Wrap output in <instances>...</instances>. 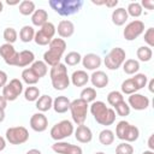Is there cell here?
<instances>
[{"instance_id": "d6986e66", "label": "cell", "mask_w": 154, "mask_h": 154, "mask_svg": "<svg viewBox=\"0 0 154 154\" xmlns=\"http://www.w3.org/2000/svg\"><path fill=\"white\" fill-rule=\"evenodd\" d=\"M73 132H75V138L79 143H89L93 140V132H91L90 128L84 124L78 125Z\"/></svg>"}, {"instance_id": "7a4b0ae2", "label": "cell", "mask_w": 154, "mask_h": 154, "mask_svg": "<svg viewBox=\"0 0 154 154\" xmlns=\"http://www.w3.org/2000/svg\"><path fill=\"white\" fill-rule=\"evenodd\" d=\"M49 49L43 54V61L51 67L58 65L63 58V54L66 49V42L64 38H53L48 45Z\"/></svg>"}, {"instance_id": "3957f363", "label": "cell", "mask_w": 154, "mask_h": 154, "mask_svg": "<svg viewBox=\"0 0 154 154\" xmlns=\"http://www.w3.org/2000/svg\"><path fill=\"white\" fill-rule=\"evenodd\" d=\"M52 10H54L59 16L67 17L77 13L83 6V0H49L48 1Z\"/></svg>"}, {"instance_id": "b9f144b4", "label": "cell", "mask_w": 154, "mask_h": 154, "mask_svg": "<svg viewBox=\"0 0 154 154\" xmlns=\"http://www.w3.org/2000/svg\"><path fill=\"white\" fill-rule=\"evenodd\" d=\"M131 79L134 81V83H135L137 90L144 88V87L147 85V83H148V77H147V75H144V73H136L134 77H131Z\"/></svg>"}, {"instance_id": "c3c4849f", "label": "cell", "mask_w": 154, "mask_h": 154, "mask_svg": "<svg viewBox=\"0 0 154 154\" xmlns=\"http://www.w3.org/2000/svg\"><path fill=\"white\" fill-rule=\"evenodd\" d=\"M103 5H106L107 7H114L116 8V6L118 5V0H113V1H105V4Z\"/></svg>"}, {"instance_id": "7402d4cb", "label": "cell", "mask_w": 154, "mask_h": 154, "mask_svg": "<svg viewBox=\"0 0 154 154\" xmlns=\"http://www.w3.org/2000/svg\"><path fill=\"white\" fill-rule=\"evenodd\" d=\"M70 82L75 87H84L89 82V75L84 70L73 71L72 75H71V77H70Z\"/></svg>"}, {"instance_id": "4fadbf2b", "label": "cell", "mask_w": 154, "mask_h": 154, "mask_svg": "<svg viewBox=\"0 0 154 154\" xmlns=\"http://www.w3.org/2000/svg\"><path fill=\"white\" fill-rule=\"evenodd\" d=\"M149 103H150L149 97L140 93L131 94L129 95L128 99V105L130 106V108H134L135 111H144L149 107Z\"/></svg>"}, {"instance_id": "484cf974", "label": "cell", "mask_w": 154, "mask_h": 154, "mask_svg": "<svg viewBox=\"0 0 154 154\" xmlns=\"http://www.w3.org/2000/svg\"><path fill=\"white\" fill-rule=\"evenodd\" d=\"M38 112H47L53 107V99L49 95H41L36 100V106H35Z\"/></svg>"}, {"instance_id": "603a6c76", "label": "cell", "mask_w": 154, "mask_h": 154, "mask_svg": "<svg viewBox=\"0 0 154 154\" xmlns=\"http://www.w3.org/2000/svg\"><path fill=\"white\" fill-rule=\"evenodd\" d=\"M129 16H128V12L124 7H117L113 10L112 14H111V19H112V23L117 26H122L125 24V22L128 20Z\"/></svg>"}, {"instance_id": "816d5d0a", "label": "cell", "mask_w": 154, "mask_h": 154, "mask_svg": "<svg viewBox=\"0 0 154 154\" xmlns=\"http://www.w3.org/2000/svg\"><path fill=\"white\" fill-rule=\"evenodd\" d=\"M148 89H149V91H150V93H154V79H149Z\"/></svg>"}, {"instance_id": "9f6ffc18", "label": "cell", "mask_w": 154, "mask_h": 154, "mask_svg": "<svg viewBox=\"0 0 154 154\" xmlns=\"http://www.w3.org/2000/svg\"><path fill=\"white\" fill-rule=\"evenodd\" d=\"M142 154H154V152L153 150H144Z\"/></svg>"}, {"instance_id": "6da1fadb", "label": "cell", "mask_w": 154, "mask_h": 154, "mask_svg": "<svg viewBox=\"0 0 154 154\" xmlns=\"http://www.w3.org/2000/svg\"><path fill=\"white\" fill-rule=\"evenodd\" d=\"M89 111L91 116L94 117L95 122L99 123L100 125L109 126L116 122V112L113 108H109L106 106L103 101H94L91 102Z\"/></svg>"}, {"instance_id": "680465c9", "label": "cell", "mask_w": 154, "mask_h": 154, "mask_svg": "<svg viewBox=\"0 0 154 154\" xmlns=\"http://www.w3.org/2000/svg\"><path fill=\"white\" fill-rule=\"evenodd\" d=\"M94 154H106V153H103V152H95Z\"/></svg>"}, {"instance_id": "e0dca14e", "label": "cell", "mask_w": 154, "mask_h": 154, "mask_svg": "<svg viewBox=\"0 0 154 154\" xmlns=\"http://www.w3.org/2000/svg\"><path fill=\"white\" fill-rule=\"evenodd\" d=\"M81 63H82L83 67H85L87 70L96 71L101 66L102 60H101L100 55H97L95 53H88L84 57H82V61Z\"/></svg>"}, {"instance_id": "ac0fdd59", "label": "cell", "mask_w": 154, "mask_h": 154, "mask_svg": "<svg viewBox=\"0 0 154 154\" xmlns=\"http://www.w3.org/2000/svg\"><path fill=\"white\" fill-rule=\"evenodd\" d=\"M57 29V32L58 35L60 36V38H67V37H71L75 32V25L71 20L69 19H63L59 22L58 26L55 28Z\"/></svg>"}, {"instance_id": "44dd1931", "label": "cell", "mask_w": 154, "mask_h": 154, "mask_svg": "<svg viewBox=\"0 0 154 154\" xmlns=\"http://www.w3.org/2000/svg\"><path fill=\"white\" fill-rule=\"evenodd\" d=\"M34 61H35V54L29 49H24L22 52H18L16 66L17 67H25L28 65H31Z\"/></svg>"}, {"instance_id": "7dc6e473", "label": "cell", "mask_w": 154, "mask_h": 154, "mask_svg": "<svg viewBox=\"0 0 154 154\" xmlns=\"http://www.w3.org/2000/svg\"><path fill=\"white\" fill-rule=\"evenodd\" d=\"M7 100L2 96V95H0V109H2V111H5V108L7 107Z\"/></svg>"}, {"instance_id": "d6a6232c", "label": "cell", "mask_w": 154, "mask_h": 154, "mask_svg": "<svg viewBox=\"0 0 154 154\" xmlns=\"http://www.w3.org/2000/svg\"><path fill=\"white\" fill-rule=\"evenodd\" d=\"M99 141L103 146H111L114 141V132L109 129H103L99 134Z\"/></svg>"}, {"instance_id": "7bdbcfd3", "label": "cell", "mask_w": 154, "mask_h": 154, "mask_svg": "<svg viewBox=\"0 0 154 154\" xmlns=\"http://www.w3.org/2000/svg\"><path fill=\"white\" fill-rule=\"evenodd\" d=\"M116 154H134V147L128 142H122L116 147Z\"/></svg>"}, {"instance_id": "ab89813d", "label": "cell", "mask_w": 154, "mask_h": 154, "mask_svg": "<svg viewBox=\"0 0 154 154\" xmlns=\"http://www.w3.org/2000/svg\"><path fill=\"white\" fill-rule=\"evenodd\" d=\"M116 111V113L119 116V117H126L130 114V106L128 105V102H125V100L118 102L114 107H113Z\"/></svg>"}, {"instance_id": "836d02e7", "label": "cell", "mask_w": 154, "mask_h": 154, "mask_svg": "<svg viewBox=\"0 0 154 154\" xmlns=\"http://www.w3.org/2000/svg\"><path fill=\"white\" fill-rule=\"evenodd\" d=\"M64 60H65V65L76 66V65H78V64L82 61V55H81L78 52L72 51V52H69V53L65 55Z\"/></svg>"}, {"instance_id": "5b68a950", "label": "cell", "mask_w": 154, "mask_h": 154, "mask_svg": "<svg viewBox=\"0 0 154 154\" xmlns=\"http://www.w3.org/2000/svg\"><path fill=\"white\" fill-rule=\"evenodd\" d=\"M116 135L117 138L131 143L140 137V130L136 125H132L126 120H120L116 126Z\"/></svg>"}, {"instance_id": "f35d334b", "label": "cell", "mask_w": 154, "mask_h": 154, "mask_svg": "<svg viewBox=\"0 0 154 154\" xmlns=\"http://www.w3.org/2000/svg\"><path fill=\"white\" fill-rule=\"evenodd\" d=\"M2 37H4V40L6 41V43L13 45V43L17 41V38H18V34H17V31H16L14 28L8 26V28H6V29L4 30Z\"/></svg>"}, {"instance_id": "ee69618b", "label": "cell", "mask_w": 154, "mask_h": 154, "mask_svg": "<svg viewBox=\"0 0 154 154\" xmlns=\"http://www.w3.org/2000/svg\"><path fill=\"white\" fill-rule=\"evenodd\" d=\"M143 40H144V42L147 43V46L149 48L154 47V28L153 26H150V28H148L146 30L144 36H143Z\"/></svg>"}, {"instance_id": "30bf717a", "label": "cell", "mask_w": 154, "mask_h": 154, "mask_svg": "<svg viewBox=\"0 0 154 154\" xmlns=\"http://www.w3.org/2000/svg\"><path fill=\"white\" fill-rule=\"evenodd\" d=\"M57 32L55 25L51 22H47L45 25H42L36 32H35V37L34 41L36 45L38 46H47L51 43V41L54 38V35Z\"/></svg>"}, {"instance_id": "5bb4252c", "label": "cell", "mask_w": 154, "mask_h": 154, "mask_svg": "<svg viewBox=\"0 0 154 154\" xmlns=\"http://www.w3.org/2000/svg\"><path fill=\"white\" fill-rule=\"evenodd\" d=\"M52 149L57 154H83V150L79 146L72 144L69 142H64V141H58V142L53 143Z\"/></svg>"}, {"instance_id": "ffe728a7", "label": "cell", "mask_w": 154, "mask_h": 154, "mask_svg": "<svg viewBox=\"0 0 154 154\" xmlns=\"http://www.w3.org/2000/svg\"><path fill=\"white\" fill-rule=\"evenodd\" d=\"M89 81L91 82V84L95 87V88H99V89H102L105 88L107 84H108V76L103 72V71H100V70H96L94 71L90 76H89Z\"/></svg>"}, {"instance_id": "83f0119b", "label": "cell", "mask_w": 154, "mask_h": 154, "mask_svg": "<svg viewBox=\"0 0 154 154\" xmlns=\"http://www.w3.org/2000/svg\"><path fill=\"white\" fill-rule=\"evenodd\" d=\"M30 69L34 71V73H35L38 78L45 77V76L47 75V72H48V65H47L43 60H35V61L31 64Z\"/></svg>"}, {"instance_id": "d590c367", "label": "cell", "mask_w": 154, "mask_h": 154, "mask_svg": "<svg viewBox=\"0 0 154 154\" xmlns=\"http://www.w3.org/2000/svg\"><path fill=\"white\" fill-rule=\"evenodd\" d=\"M40 89L37 87H34V85H30L25 90H24V99L29 102H32V101H36L38 97H40Z\"/></svg>"}, {"instance_id": "f5cc1de1", "label": "cell", "mask_w": 154, "mask_h": 154, "mask_svg": "<svg viewBox=\"0 0 154 154\" xmlns=\"http://www.w3.org/2000/svg\"><path fill=\"white\" fill-rule=\"evenodd\" d=\"M25 154H42L41 153V150H38V149H35V148H32V149H29Z\"/></svg>"}, {"instance_id": "7c38bea8", "label": "cell", "mask_w": 154, "mask_h": 154, "mask_svg": "<svg viewBox=\"0 0 154 154\" xmlns=\"http://www.w3.org/2000/svg\"><path fill=\"white\" fill-rule=\"evenodd\" d=\"M143 32H144V23L140 19H135L126 24L123 31V35L126 41H134Z\"/></svg>"}, {"instance_id": "74e56055", "label": "cell", "mask_w": 154, "mask_h": 154, "mask_svg": "<svg viewBox=\"0 0 154 154\" xmlns=\"http://www.w3.org/2000/svg\"><path fill=\"white\" fill-rule=\"evenodd\" d=\"M142 6L140 2H130L128 5V8H126V12H128V16H131L134 18H138L141 14H142Z\"/></svg>"}, {"instance_id": "2e32d148", "label": "cell", "mask_w": 154, "mask_h": 154, "mask_svg": "<svg viewBox=\"0 0 154 154\" xmlns=\"http://www.w3.org/2000/svg\"><path fill=\"white\" fill-rule=\"evenodd\" d=\"M29 124H30V128L34 131H36V132H43L48 128V119H47V117L42 112H37V113H34L30 117Z\"/></svg>"}, {"instance_id": "6f0895ef", "label": "cell", "mask_w": 154, "mask_h": 154, "mask_svg": "<svg viewBox=\"0 0 154 154\" xmlns=\"http://www.w3.org/2000/svg\"><path fill=\"white\" fill-rule=\"evenodd\" d=\"M2 10H4V4H2V1H0V13L2 12Z\"/></svg>"}, {"instance_id": "4dcf8cb0", "label": "cell", "mask_w": 154, "mask_h": 154, "mask_svg": "<svg viewBox=\"0 0 154 154\" xmlns=\"http://www.w3.org/2000/svg\"><path fill=\"white\" fill-rule=\"evenodd\" d=\"M136 55H137V58H138L140 61L147 63V61L152 60V58H153V51L148 46H141V47L137 48Z\"/></svg>"}, {"instance_id": "9c48e42d", "label": "cell", "mask_w": 154, "mask_h": 154, "mask_svg": "<svg viewBox=\"0 0 154 154\" xmlns=\"http://www.w3.org/2000/svg\"><path fill=\"white\" fill-rule=\"evenodd\" d=\"M5 140L10 144H23L29 140V131L24 126H12L5 132Z\"/></svg>"}, {"instance_id": "681fc988", "label": "cell", "mask_w": 154, "mask_h": 154, "mask_svg": "<svg viewBox=\"0 0 154 154\" xmlns=\"http://www.w3.org/2000/svg\"><path fill=\"white\" fill-rule=\"evenodd\" d=\"M153 138H154V136H153V135H150V136H149V138H148V147H149V150H153V149H154Z\"/></svg>"}, {"instance_id": "8d00e7d4", "label": "cell", "mask_w": 154, "mask_h": 154, "mask_svg": "<svg viewBox=\"0 0 154 154\" xmlns=\"http://www.w3.org/2000/svg\"><path fill=\"white\" fill-rule=\"evenodd\" d=\"M120 89H122L120 93H122V94H126V95H131V94L137 93V88H136V85H135V83H134V81H132L131 78L125 79V81L122 83Z\"/></svg>"}, {"instance_id": "f6af8a7d", "label": "cell", "mask_w": 154, "mask_h": 154, "mask_svg": "<svg viewBox=\"0 0 154 154\" xmlns=\"http://www.w3.org/2000/svg\"><path fill=\"white\" fill-rule=\"evenodd\" d=\"M140 4L142 6V8L144 7V8L149 10V11H152L154 8V1L153 0H142V2H140Z\"/></svg>"}, {"instance_id": "f546056e", "label": "cell", "mask_w": 154, "mask_h": 154, "mask_svg": "<svg viewBox=\"0 0 154 154\" xmlns=\"http://www.w3.org/2000/svg\"><path fill=\"white\" fill-rule=\"evenodd\" d=\"M18 10H19V13L23 14V16H31L36 10L35 2L31 1V0H23V1L19 2Z\"/></svg>"}, {"instance_id": "52a82bcc", "label": "cell", "mask_w": 154, "mask_h": 154, "mask_svg": "<svg viewBox=\"0 0 154 154\" xmlns=\"http://www.w3.org/2000/svg\"><path fill=\"white\" fill-rule=\"evenodd\" d=\"M125 58H126L125 51L122 47H114L106 54L103 63L108 70L114 71V70H118L124 64Z\"/></svg>"}, {"instance_id": "f1b7e54d", "label": "cell", "mask_w": 154, "mask_h": 154, "mask_svg": "<svg viewBox=\"0 0 154 154\" xmlns=\"http://www.w3.org/2000/svg\"><path fill=\"white\" fill-rule=\"evenodd\" d=\"M123 71L126 75H136L140 71V61L136 59H126L123 64Z\"/></svg>"}, {"instance_id": "9a60e30c", "label": "cell", "mask_w": 154, "mask_h": 154, "mask_svg": "<svg viewBox=\"0 0 154 154\" xmlns=\"http://www.w3.org/2000/svg\"><path fill=\"white\" fill-rule=\"evenodd\" d=\"M0 57L4 59V61L10 66H16V61L18 58V52L14 49L13 45L4 43L0 46Z\"/></svg>"}, {"instance_id": "60d3db41", "label": "cell", "mask_w": 154, "mask_h": 154, "mask_svg": "<svg viewBox=\"0 0 154 154\" xmlns=\"http://www.w3.org/2000/svg\"><path fill=\"white\" fill-rule=\"evenodd\" d=\"M123 100H124V96H123V94H122L120 91H118V90H112V91H109L108 95H107V102H108L112 107H114L118 102H120V101H123Z\"/></svg>"}, {"instance_id": "db71d44e", "label": "cell", "mask_w": 154, "mask_h": 154, "mask_svg": "<svg viewBox=\"0 0 154 154\" xmlns=\"http://www.w3.org/2000/svg\"><path fill=\"white\" fill-rule=\"evenodd\" d=\"M4 119H5V111L0 109V123L4 122Z\"/></svg>"}, {"instance_id": "cb8c5ba5", "label": "cell", "mask_w": 154, "mask_h": 154, "mask_svg": "<svg viewBox=\"0 0 154 154\" xmlns=\"http://www.w3.org/2000/svg\"><path fill=\"white\" fill-rule=\"evenodd\" d=\"M70 103H71V101L69 100L67 96L60 95V96H57V97L53 100V107H52V108H53L57 113H65V112L69 111Z\"/></svg>"}, {"instance_id": "277c9868", "label": "cell", "mask_w": 154, "mask_h": 154, "mask_svg": "<svg viewBox=\"0 0 154 154\" xmlns=\"http://www.w3.org/2000/svg\"><path fill=\"white\" fill-rule=\"evenodd\" d=\"M49 77L52 85L55 90H65L70 85V77L67 75V67L65 64L59 63L49 70Z\"/></svg>"}, {"instance_id": "11a10c76", "label": "cell", "mask_w": 154, "mask_h": 154, "mask_svg": "<svg viewBox=\"0 0 154 154\" xmlns=\"http://www.w3.org/2000/svg\"><path fill=\"white\" fill-rule=\"evenodd\" d=\"M7 4L8 5H17V4H19V1H7Z\"/></svg>"}, {"instance_id": "d4e9b609", "label": "cell", "mask_w": 154, "mask_h": 154, "mask_svg": "<svg viewBox=\"0 0 154 154\" xmlns=\"http://www.w3.org/2000/svg\"><path fill=\"white\" fill-rule=\"evenodd\" d=\"M48 22V13L43 8L35 10V12L31 14V23L35 26H42Z\"/></svg>"}, {"instance_id": "bcb514c9", "label": "cell", "mask_w": 154, "mask_h": 154, "mask_svg": "<svg viewBox=\"0 0 154 154\" xmlns=\"http://www.w3.org/2000/svg\"><path fill=\"white\" fill-rule=\"evenodd\" d=\"M7 81H8L7 73H6L5 71L0 70V88H4V87L7 84Z\"/></svg>"}, {"instance_id": "ba28073f", "label": "cell", "mask_w": 154, "mask_h": 154, "mask_svg": "<svg viewBox=\"0 0 154 154\" xmlns=\"http://www.w3.org/2000/svg\"><path fill=\"white\" fill-rule=\"evenodd\" d=\"M75 129H73V124L72 122L67 120V119H64V120H60L58 122L57 124H54L51 129V137L58 142V141H63L65 140L66 137H70L72 134H73Z\"/></svg>"}, {"instance_id": "f907efd6", "label": "cell", "mask_w": 154, "mask_h": 154, "mask_svg": "<svg viewBox=\"0 0 154 154\" xmlns=\"http://www.w3.org/2000/svg\"><path fill=\"white\" fill-rule=\"evenodd\" d=\"M5 147H6V140H5L2 136H0V152L4 150Z\"/></svg>"}, {"instance_id": "e575fe53", "label": "cell", "mask_w": 154, "mask_h": 154, "mask_svg": "<svg viewBox=\"0 0 154 154\" xmlns=\"http://www.w3.org/2000/svg\"><path fill=\"white\" fill-rule=\"evenodd\" d=\"M96 90H95V88H93V87H85V88H83L82 89V91H81V99L82 100H84L85 102H94L95 101V99H96Z\"/></svg>"}, {"instance_id": "1f68e13d", "label": "cell", "mask_w": 154, "mask_h": 154, "mask_svg": "<svg viewBox=\"0 0 154 154\" xmlns=\"http://www.w3.org/2000/svg\"><path fill=\"white\" fill-rule=\"evenodd\" d=\"M22 79H23V82L26 83L28 85H34V84H36V83L40 81V78L34 73V71H32L30 67L24 69V70L22 71Z\"/></svg>"}, {"instance_id": "8fae6325", "label": "cell", "mask_w": 154, "mask_h": 154, "mask_svg": "<svg viewBox=\"0 0 154 154\" xmlns=\"http://www.w3.org/2000/svg\"><path fill=\"white\" fill-rule=\"evenodd\" d=\"M23 93V82L18 78H13L2 88V96L7 101H14Z\"/></svg>"}, {"instance_id": "8992f818", "label": "cell", "mask_w": 154, "mask_h": 154, "mask_svg": "<svg viewBox=\"0 0 154 154\" xmlns=\"http://www.w3.org/2000/svg\"><path fill=\"white\" fill-rule=\"evenodd\" d=\"M69 109L71 112V117H72L73 123H76L77 125L84 124V122L87 119V113H88V109H89L88 102H85L81 97L75 99V100L71 101Z\"/></svg>"}, {"instance_id": "4316f807", "label": "cell", "mask_w": 154, "mask_h": 154, "mask_svg": "<svg viewBox=\"0 0 154 154\" xmlns=\"http://www.w3.org/2000/svg\"><path fill=\"white\" fill-rule=\"evenodd\" d=\"M35 32L36 31L31 25H24L19 31V40L24 43H29V42L34 41Z\"/></svg>"}]
</instances>
